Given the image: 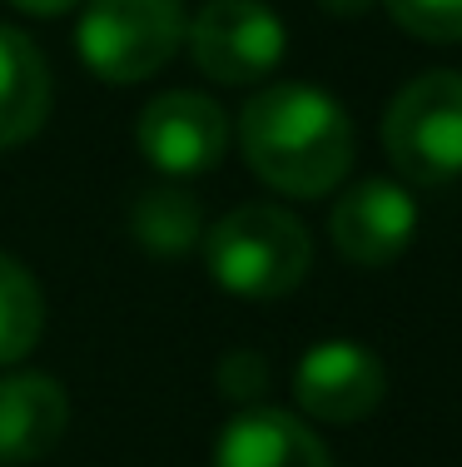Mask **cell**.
Masks as SVG:
<instances>
[{
  "label": "cell",
  "instance_id": "cell-1",
  "mask_svg": "<svg viewBox=\"0 0 462 467\" xmlns=\"http://www.w3.org/2000/svg\"><path fill=\"white\" fill-rule=\"evenodd\" d=\"M239 150L269 189L318 199L354 164V125L344 105L313 85H269L239 115Z\"/></svg>",
  "mask_w": 462,
  "mask_h": 467
},
{
  "label": "cell",
  "instance_id": "cell-2",
  "mask_svg": "<svg viewBox=\"0 0 462 467\" xmlns=\"http://www.w3.org/2000/svg\"><path fill=\"white\" fill-rule=\"evenodd\" d=\"M209 279L239 298H283L303 284L313 264V239L289 209L244 204L204 234Z\"/></svg>",
  "mask_w": 462,
  "mask_h": 467
},
{
  "label": "cell",
  "instance_id": "cell-3",
  "mask_svg": "<svg viewBox=\"0 0 462 467\" xmlns=\"http://www.w3.org/2000/svg\"><path fill=\"white\" fill-rule=\"evenodd\" d=\"M383 150L417 189L462 180V75L427 70L403 85L383 115Z\"/></svg>",
  "mask_w": 462,
  "mask_h": 467
},
{
  "label": "cell",
  "instance_id": "cell-4",
  "mask_svg": "<svg viewBox=\"0 0 462 467\" xmlns=\"http://www.w3.org/2000/svg\"><path fill=\"white\" fill-rule=\"evenodd\" d=\"M184 36L190 26L180 0H90L75 30V50L105 85H135L159 75L180 55Z\"/></svg>",
  "mask_w": 462,
  "mask_h": 467
},
{
  "label": "cell",
  "instance_id": "cell-5",
  "mask_svg": "<svg viewBox=\"0 0 462 467\" xmlns=\"http://www.w3.org/2000/svg\"><path fill=\"white\" fill-rule=\"evenodd\" d=\"M194 65L219 85H259L283 65L289 30L263 0H209L190 26Z\"/></svg>",
  "mask_w": 462,
  "mask_h": 467
},
{
  "label": "cell",
  "instance_id": "cell-6",
  "mask_svg": "<svg viewBox=\"0 0 462 467\" xmlns=\"http://www.w3.org/2000/svg\"><path fill=\"white\" fill-rule=\"evenodd\" d=\"M135 144L159 174L190 180V174L219 170V160L229 150V119L200 90H164L139 109Z\"/></svg>",
  "mask_w": 462,
  "mask_h": 467
},
{
  "label": "cell",
  "instance_id": "cell-7",
  "mask_svg": "<svg viewBox=\"0 0 462 467\" xmlns=\"http://www.w3.org/2000/svg\"><path fill=\"white\" fill-rule=\"evenodd\" d=\"M388 393V368L368 343L323 338L293 368V398L318 422H358Z\"/></svg>",
  "mask_w": 462,
  "mask_h": 467
},
{
  "label": "cell",
  "instance_id": "cell-8",
  "mask_svg": "<svg viewBox=\"0 0 462 467\" xmlns=\"http://www.w3.org/2000/svg\"><path fill=\"white\" fill-rule=\"evenodd\" d=\"M334 249L358 269H383L403 259L417 234V199L393 180H363L354 184L328 214Z\"/></svg>",
  "mask_w": 462,
  "mask_h": 467
},
{
  "label": "cell",
  "instance_id": "cell-9",
  "mask_svg": "<svg viewBox=\"0 0 462 467\" xmlns=\"http://www.w3.org/2000/svg\"><path fill=\"white\" fill-rule=\"evenodd\" d=\"M214 467H334L318 432H308L283 408H244L224 422L214 442Z\"/></svg>",
  "mask_w": 462,
  "mask_h": 467
},
{
  "label": "cell",
  "instance_id": "cell-10",
  "mask_svg": "<svg viewBox=\"0 0 462 467\" xmlns=\"http://www.w3.org/2000/svg\"><path fill=\"white\" fill-rule=\"evenodd\" d=\"M70 428V398L46 373L0 378V462H36L60 448Z\"/></svg>",
  "mask_w": 462,
  "mask_h": 467
},
{
  "label": "cell",
  "instance_id": "cell-11",
  "mask_svg": "<svg viewBox=\"0 0 462 467\" xmlns=\"http://www.w3.org/2000/svg\"><path fill=\"white\" fill-rule=\"evenodd\" d=\"M50 65L30 36L0 26V150L36 140L50 119Z\"/></svg>",
  "mask_w": 462,
  "mask_h": 467
},
{
  "label": "cell",
  "instance_id": "cell-12",
  "mask_svg": "<svg viewBox=\"0 0 462 467\" xmlns=\"http://www.w3.org/2000/svg\"><path fill=\"white\" fill-rule=\"evenodd\" d=\"M129 234L149 254H184L204 239L200 199L184 189H145L129 209Z\"/></svg>",
  "mask_w": 462,
  "mask_h": 467
},
{
  "label": "cell",
  "instance_id": "cell-13",
  "mask_svg": "<svg viewBox=\"0 0 462 467\" xmlns=\"http://www.w3.org/2000/svg\"><path fill=\"white\" fill-rule=\"evenodd\" d=\"M46 333V294L20 259L0 254V368L36 353Z\"/></svg>",
  "mask_w": 462,
  "mask_h": 467
},
{
  "label": "cell",
  "instance_id": "cell-14",
  "mask_svg": "<svg viewBox=\"0 0 462 467\" xmlns=\"http://www.w3.org/2000/svg\"><path fill=\"white\" fill-rule=\"evenodd\" d=\"M408 36L433 46H462V0H383Z\"/></svg>",
  "mask_w": 462,
  "mask_h": 467
},
{
  "label": "cell",
  "instance_id": "cell-15",
  "mask_svg": "<svg viewBox=\"0 0 462 467\" xmlns=\"http://www.w3.org/2000/svg\"><path fill=\"white\" fill-rule=\"evenodd\" d=\"M219 383H224V393L229 398H254L259 388H263V363H259V353H229L224 363H219Z\"/></svg>",
  "mask_w": 462,
  "mask_h": 467
},
{
  "label": "cell",
  "instance_id": "cell-16",
  "mask_svg": "<svg viewBox=\"0 0 462 467\" xmlns=\"http://www.w3.org/2000/svg\"><path fill=\"white\" fill-rule=\"evenodd\" d=\"M15 10H26V16H65L70 5H80V0H10Z\"/></svg>",
  "mask_w": 462,
  "mask_h": 467
},
{
  "label": "cell",
  "instance_id": "cell-17",
  "mask_svg": "<svg viewBox=\"0 0 462 467\" xmlns=\"http://www.w3.org/2000/svg\"><path fill=\"white\" fill-rule=\"evenodd\" d=\"M323 10H334V16H363V10L373 5V0H318Z\"/></svg>",
  "mask_w": 462,
  "mask_h": 467
}]
</instances>
